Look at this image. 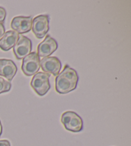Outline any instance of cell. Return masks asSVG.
Listing matches in <instances>:
<instances>
[{"mask_svg":"<svg viewBox=\"0 0 131 146\" xmlns=\"http://www.w3.org/2000/svg\"><path fill=\"white\" fill-rule=\"evenodd\" d=\"M79 76L74 69L66 64L55 79V89L60 94H67L76 88Z\"/></svg>","mask_w":131,"mask_h":146,"instance_id":"cell-1","label":"cell"},{"mask_svg":"<svg viewBox=\"0 0 131 146\" xmlns=\"http://www.w3.org/2000/svg\"><path fill=\"white\" fill-rule=\"evenodd\" d=\"M61 122L65 129L69 131L78 133L83 130V122L81 117L74 111H67L63 113Z\"/></svg>","mask_w":131,"mask_h":146,"instance_id":"cell-2","label":"cell"},{"mask_svg":"<svg viewBox=\"0 0 131 146\" xmlns=\"http://www.w3.org/2000/svg\"><path fill=\"white\" fill-rule=\"evenodd\" d=\"M49 77V74L44 72H39L34 75L33 77L32 78L30 84L39 96H44L51 88Z\"/></svg>","mask_w":131,"mask_h":146,"instance_id":"cell-3","label":"cell"},{"mask_svg":"<svg viewBox=\"0 0 131 146\" xmlns=\"http://www.w3.org/2000/svg\"><path fill=\"white\" fill-rule=\"evenodd\" d=\"M40 68V59L36 52H31L22 60L21 69L26 76H31L38 73Z\"/></svg>","mask_w":131,"mask_h":146,"instance_id":"cell-4","label":"cell"},{"mask_svg":"<svg viewBox=\"0 0 131 146\" xmlns=\"http://www.w3.org/2000/svg\"><path fill=\"white\" fill-rule=\"evenodd\" d=\"M32 31L37 38L42 39L49 30V18L47 15H39L33 19Z\"/></svg>","mask_w":131,"mask_h":146,"instance_id":"cell-5","label":"cell"},{"mask_svg":"<svg viewBox=\"0 0 131 146\" xmlns=\"http://www.w3.org/2000/svg\"><path fill=\"white\" fill-rule=\"evenodd\" d=\"M32 42L28 37L21 35L13 47V52L17 59H22L31 53Z\"/></svg>","mask_w":131,"mask_h":146,"instance_id":"cell-6","label":"cell"},{"mask_svg":"<svg viewBox=\"0 0 131 146\" xmlns=\"http://www.w3.org/2000/svg\"><path fill=\"white\" fill-rule=\"evenodd\" d=\"M40 66L46 74L57 76L62 68V63L56 57H47L40 61Z\"/></svg>","mask_w":131,"mask_h":146,"instance_id":"cell-7","label":"cell"},{"mask_svg":"<svg viewBox=\"0 0 131 146\" xmlns=\"http://www.w3.org/2000/svg\"><path fill=\"white\" fill-rule=\"evenodd\" d=\"M58 48V43L56 40L47 35L44 41L37 47V55L39 57H47L54 53Z\"/></svg>","mask_w":131,"mask_h":146,"instance_id":"cell-8","label":"cell"},{"mask_svg":"<svg viewBox=\"0 0 131 146\" xmlns=\"http://www.w3.org/2000/svg\"><path fill=\"white\" fill-rule=\"evenodd\" d=\"M32 21L31 17H15L12 20L11 28L17 34L28 33L31 30Z\"/></svg>","mask_w":131,"mask_h":146,"instance_id":"cell-9","label":"cell"},{"mask_svg":"<svg viewBox=\"0 0 131 146\" xmlns=\"http://www.w3.org/2000/svg\"><path fill=\"white\" fill-rule=\"evenodd\" d=\"M17 72V67L10 59H0V75L11 81Z\"/></svg>","mask_w":131,"mask_h":146,"instance_id":"cell-10","label":"cell"},{"mask_svg":"<svg viewBox=\"0 0 131 146\" xmlns=\"http://www.w3.org/2000/svg\"><path fill=\"white\" fill-rule=\"evenodd\" d=\"M19 37V34L14 31L7 32L0 39V48L3 51H9L15 46Z\"/></svg>","mask_w":131,"mask_h":146,"instance_id":"cell-11","label":"cell"},{"mask_svg":"<svg viewBox=\"0 0 131 146\" xmlns=\"http://www.w3.org/2000/svg\"><path fill=\"white\" fill-rule=\"evenodd\" d=\"M11 89V83L3 78L0 77V94L9 92Z\"/></svg>","mask_w":131,"mask_h":146,"instance_id":"cell-12","label":"cell"},{"mask_svg":"<svg viewBox=\"0 0 131 146\" xmlns=\"http://www.w3.org/2000/svg\"><path fill=\"white\" fill-rule=\"evenodd\" d=\"M7 15V12L6 10L3 7H0V23H2L5 19Z\"/></svg>","mask_w":131,"mask_h":146,"instance_id":"cell-13","label":"cell"},{"mask_svg":"<svg viewBox=\"0 0 131 146\" xmlns=\"http://www.w3.org/2000/svg\"><path fill=\"white\" fill-rule=\"evenodd\" d=\"M5 32V29L4 25L3 23H0V39L3 36Z\"/></svg>","mask_w":131,"mask_h":146,"instance_id":"cell-14","label":"cell"},{"mask_svg":"<svg viewBox=\"0 0 131 146\" xmlns=\"http://www.w3.org/2000/svg\"><path fill=\"white\" fill-rule=\"evenodd\" d=\"M0 146H11L10 143L7 140H0Z\"/></svg>","mask_w":131,"mask_h":146,"instance_id":"cell-15","label":"cell"},{"mask_svg":"<svg viewBox=\"0 0 131 146\" xmlns=\"http://www.w3.org/2000/svg\"><path fill=\"white\" fill-rule=\"evenodd\" d=\"M2 132H3V126H2L1 120H0V137L2 135Z\"/></svg>","mask_w":131,"mask_h":146,"instance_id":"cell-16","label":"cell"}]
</instances>
